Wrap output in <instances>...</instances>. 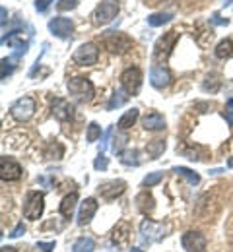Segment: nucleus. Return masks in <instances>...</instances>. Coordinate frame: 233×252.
I'll return each mask as SVG.
<instances>
[{"mask_svg": "<svg viewBox=\"0 0 233 252\" xmlns=\"http://www.w3.org/2000/svg\"><path fill=\"white\" fill-rule=\"evenodd\" d=\"M138 121V109H131V111H127L123 117H121V121H119V128L121 130H129L131 126H134V123Z\"/></svg>", "mask_w": 233, "mask_h": 252, "instance_id": "obj_28", "label": "nucleus"}, {"mask_svg": "<svg viewBox=\"0 0 233 252\" xmlns=\"http://www.w3.org/2000/svg\"><path fill=\"white\" fill-rule=\"evenodd\" d=\"M78 6V0H59L57 2V8L61 12H68V10H74Z\"/></svg>", "mask_w": 233, "mask_h": 252, "instance_id": "obj_36", "label": "nucleus"}, {"mask_svg": "<svg viewBox=\"0 0 233 252\" xmlns=\"http://www.w3.org/2000/svg\"><path fill=\"white\" fill-rule=\"evenodd\" d=\"M100 204L96 198H86L80 206V212H78V225H88L90 221L94 220L96 212H98Z\"/></svg>", "mask_w": 233, "mask_h": 252, "instance_id": "obj_15", "label": "nucleus"}, {"mask_svg": "<svg viewBox=\"0 0 233 252\" xmlns=\"http://www.w3.org/2000/svg\"><path fill=\"white\" fill-rule=\"evenodd\" d=\"M131 235H133L131 223H129V221H119L117 227L113 229L111 239H113V243H115L117 247H127V245L131 243Z\"/></svg>", "mask_w": 233, "mask_h": 252, "instance_id": "obj_17", "label": "nucleus"}, {"mask_svg": "<svg viewBox=\"0 0 233 252\" xmlns=\"http://www.w3.org/2000/svg\"><path fill=\"white\" fill-rule=\"evenodd\" d=\"M121 6H119V0H101L98 4V8L94 10V24L96 26H107L111 24L117 14H119Z\"/></svg>", "mask_w": 233, "mask_h": 252, "instance_id": "obj_5", "label": "nucleus"}, {"mask_svg": "<svg viewBox=\"0 0 233 252\" xmlns=\"http://www.w3.org/2000/svg\"><path fill=\"white\" fill-rule=\"evenodd\" d=\"M24 233H26V227H24V223H18V225H16V229H14L12 233H10V237L18 239V237H22Z\"/></svg>", "mask_w": 233, "mask_h": 252, "instance_id": "obj_40", "label": "nucleus"}, {"mask_svg": "<svg viewBox=\"0 0 233 252\" xmlns=\"http://www.w3.org/2000/svg\"><path fill=\"white\" fill-rule=\"evenodd\" d=\"M228 105H230V109H233V97L230 99V101H228Z\"/></svg>", "mask_w": 233, "mask_h": 252, "instance_id": "obj_46", "label": "nucleus"}, {"mask_svg": "<svg viewBox=\"0 0 233 252\" xmlns=\"http://www.w3.org/2000/svg\"><path fill=\"white\" fill-rule=\"evenodd\" d=\"M214 53H216V57L222 59V61H224V59H230V57L233 55V41L232 39H224V41H220Z\"/></svg>", "mask_w": 233, "mask_h": 252, "instance_id": "obj_25", "label": "nucleus"}, {"mask_svg": "<svg viewBox=\"0 0 233 252\" xmlns=\"http://www.w3.org/2000/svg\"><path fill=\"white\" fill-rule=\"evenodd\" d=\"M142 126L148 132H158V130H164L166 128V119L160 113H150V115H146L142 119Z\"/></svg>", "mask_w": 233, "mask_h": 252, "instance_id": "obj_19", "label": "nucleus"}, {"mask_svg": "<svg viewBox=\"0 0 233 252\" xmlns=\"http://www.w3.org/2000/svg\"><path fill=\"white\" fill-rule=\"evenodd\" d=\"M166 142L164 140H152L146 144V154L150 159H158L164 152H166Z\"/></svg>", "mask_w": 233, "mask_h": 252, "instance_id": "obj_22", "label": "nucleus"}, {"mask_svg": "<svg viewBox=\"0 0 233 252\" xmlns=\"http://www.w3.org/2000/svg\"><path fill=\"white\" fill-rule=\"evenodd\" d=\"M65 156V148H63V144H59V142H51L47 148H45V158L47 159H61Z\"/></svg>", "mask_w": 233, "mask_h": 252, "instance_id": "obj_30", "label": "nucleus"}, {"mask_svg": "<svg viewBox=\"0 0 233 252\" xmlns=\"http://www.w3.org/2000/svg\"><path fill=\"white\" fill-rule=\"evenodd\" d=\"M107 165H109V161H107V158H105L103 154H100V158L94 161V167H96L98 171H105V169H107Z\"/></svg>", "mask_w": 233, "mask_h": 252, "instance_id": "obj_37", "label": "nucleus"}, {"mask_svg": "<svg viewBox=\"0 0 233 252\" xmlns=\"http://www.w3.org/2000/svg\"><path fill=\"white\" fill-rule=\"evenodd\" d=\"M51 6V0H35V10L37 12H45Z\"/></svg>", "mask_w": 233, "mask_h": 252, "instance_id": "obj_39", "label": "nucleus"}, {"mask_svg": "<svg viewBox=\"0 0 233 252\" xmlns=\"http://www.w3.org/2000/svg\"><path fill=\"white\" fill-rule=\"evenodd\" d=\"M232 2H233V0H226V2H224V6H230Z\"/></svg>", "mask_w": 233, "mask_h": 252, "instance_id": "obj_48", "label": "nucleus"}, {"mask_svg": "<svg viewBox=\"0 0 233 252\" xmlns=\"http://www.w3.org/2000/svg\"><path fill=\"white\" fill-rule=\"evenodd\" d=\"M43 210H45V196H43V192L30 190V192L26 194L24 218H26V220L37 221L41 216H43Z\"/></svg>", "mask_w": 233, "mask_h": 252, "instance_id": "obj_3", "label": "nucleus"}, {"mask_svg": "<svg viewBox=\"0 0 233 252\" xmlns=\"http://www.w3.org/2000/svg\"><path fill=\"white\" fill-rule=\"evenodd\" d=\"M20 57L18 55H14V57H10V59H2V80H6L12 72H14V66H16V61H18Z\"/></svg>", "mask_w": 233, "mask_h": 252, "instance_id": "obj_32", "label": "nucleus"}, {"mask_svg": "<svg viewBox=\"0 0 233 252\" xmlns=\"http://www.w3.org/2000/svg\"><path fill=\"white\" fill-rule=\"evenodd\" d=\"M167 227L164 223H158V221L152 220H144L140 223V235H142V241L144 243H158L162 239H166Z\"/></svg>", "mask_w": 233, "mask_h": 252, "instance_id": "obj_8", "label": "nucleus"}, {"mask_svg": "<svg viewBox=\"0 0 233 252\" xmlns=\"http://www.w3.org/2000/svg\"><path fill=\"white\" fill-rule=\"evenodd\" d=\"M0 252H18V251H16L14 247H2V249H0Z\"/></svg>", "mask_w": 233, "mask_h": 252, "instance_id": "obj_43", "label": "nucleus"}, {"mask_svg": "<svg viewBox=\"0 0 233 252\" xmlns=\"http://www.w3.org/2000/svg\"><path fill=\"white\" fill-rule=\"evenodd\" d=\"M129 142V136L123 132V134H117L115 138H113V152L115 154H121L123 152V146Z\"/></svg>", "mask_w": 233, "mask_h": 252, "instance_id": "obj_34", "label": "nucleus"}, {"mask_svg": "<svg viewBox=\"0 0 233 252\" xmlns=\"http://www.w3.org/2000/svg\"><path fill=\"white\" fill-rule=\"evenodd\" d=\"M76 204H78V194H76V192L67 194V196L63 198V202H61V208H59L61 216L67 218V220H70L72 214H74V210H76Z\"/></svg>", "mask_w": 233, "mask_h": 252, "instance_id": "obj_20", "label": "nucleus"}, {"mask_svg": "<svg viewBox=\"0 0 233 252\" xmlns=\"http://www.w3.org/2000/svg\"><path fill=\"white\" fill-rule=\"evenodd\" d=\"M18 33L20 32H12L8 37H4L2 41H4V43H8V47L16 49V55H18V57H22V55H26V53H28L30 43H28V41H24V37H20Z\"/></svg>", "mask_w": 233, "mask_h": 252, "instance_id": "obj_18", "label": "nucleus"}, {"mask_svg": "<svg viewBox=\"0 0 233 252\" xmlns=\"http://www.w3.org/2000/svg\"><path fill=\"white\" fill-rule=\"evenodd\" d=\"M96 251V241L90 237H82L72 245V252H94Z\"/></svg>", "mask_w": 233, "mask_h": 252, "instance_id": "obj_26", "label": "nucleus"}, {"mask_svg": "<svg viewBox=\"0 0 233 252\" xmlns=\"http://www.w3.org/2000/svg\"><path fill=\"white\" fill-rule=\"evenodd\" d=\"M210 22H212L214 26H228V24H230V20H224V18H220V14H212Z\"/></svg>", "mask_w": 233, "mask_h": 252, "instance_id": "obj_38", "label": "nucleus"}, {"mask_svg": "<svg viewBox=\"0 0 233 252\" xmlns=\"http://www.w3.org/2000/svg\"><path fill=\"white\" fill-rule=\"evenodd\" d=\"M37 249L43 252H53L55 251V243H37Z\"/></svg>", "mask_w": 233, "mask_h": 252, "instance_id": "obj_41", "label": "nucleus"}, {"mask_svg": "<svg viewBox=\"0 0 233 252\" xmlns=\"http://www.w3.org/2000/svg\"><path fill=\"white\" fill-rule=\"evenodd\" d=\"M35 111H37V103H35L33 97H22V99H18V101L10 107V115H12L16 121H20V123L30 121L35 115Z\"/></svg>", "mask_w": 233, "mask_h": 252, "instance_id": "obj_6", "label": "nucleus"}, {"mask_svg": "<svg viewBox=\"0 0 233 252\" xmlns=\"http://www.w3.org/2000/svg\"><path fill=\"white\" fill-rule=\"evenodd\" d=\"M220 86H222L220 76L218 74H208L206 80H204V84H202V90L204 92H210V94H216L220 90Z\"/></svg>", "mask_w": 233, "mask_h": 252, "instance_id": "obj_27", "label": "nucleus"}, {"mask_svg": "<svg viewBox=\"0 0 233 252\" xmlns=\"http://www.w3.org/2000/svg\"><path fill=\"white\" fill-rule=\"evenodd\" d=\"M150 84L156 90H166L167 86L171 84V72L169 68L164 64H154L150 68Z\"/></svg>", "mask_w": 233, "mask_h": 252, "instance_id": "obj_12", "label": "nucleus"}, {"mask_svg": "<svg viewBox=\"0 0 233 252\" xmlns=\"http://www.w3.org/2000/svg\"><path fill=\"white\" fill-rule=\"evenodd\" d=\"M171 20H173V14H169V12H160V14L148 16V24L152 28H160V26H164V24L171 22Z\"/></svg>", "mask_w": 233, "mask_h": 252, "instance_id": "obj_29", "label": "nucleus"}, {"mask_svg": "<svg viewBox=\"0 0 233 252\" xmlns=\"http://www.w3.org/2000/svg\"><path fill=\"white\" fill-rule=\"evenodd\" d=\"M181 245L187 252H204L206 251V237L200 231H187L181 237Z\"/></svg>", "mask_w": 233, "mask_h": 252, "instance_id": "obj_11", "label": "nucleus"}, {"mask_svg": "<svg viewBox=\"0 0 233 252\" xmlns=\"http://www.w3.org/2000/svg\"><path fill=\"white\" fill-rule=\"evenodd\" d=\"M103 45L109 53H117V55H125L129 53L134 47V41L125 35V33H117V32H109L103 39Z\"/></svg>", "mask_w": 233, "mask_h": 252, "instance_id": "obj_4", "label": "nucleus"}, {"mask_svg": "<svg viewBox=\"0 0 233 252\" xmlns=\"http://www.w3.org/2000/svg\"><path fill=\"white\" fill-rule=\"evenodd\" d=\"M101 138V126L98 123H92V125L88 126V134H86V140L90 142V144H94V142H98Z\"/></svg>", "mask_w": 233, "mask_h": 252, "instance_id": "obj_33", "label": "nucleus"}, {"mask_svg": "<svg viewBox=\"0 0 233 252\" xmlns=\"http://www.w3.org/2000/svg\"><path fill=\"white\" fill-rule=\"evenodd\" d=\"M49 32L53 33L55 37L68 39L72 35V32H74V22L68 20V18H53L49 22Z\"/></svg>", "mask_w": 233, "mask_h": 252, "instance_id": "obj_14", "label": "nucleus"}, {"mask_svg": "<svg viewBox=\"0 0 233 252\" xmlns=\"http://www.w3.org/2000/svg\"><path fill=\"white\" fill-rule=\"evenodd\" d=\"M6 24V8H2V26Z\"/></svg>", "mask_w": 233, "mask_h": 252, "instance_id": "obj_44", "label": "nucleus"}, {"mask_svg": "<svg viewBox=\"0 0 233 252\" xmlns=\"http://www.w3.org/2000/svg\"><path fill=\"white\" fill-rule=\"evenodd\" d=\"M142 80H144L142 70L136 68V66L127 68V70L121 74V86H123V90L129 95L140 94V90H142Z\"/></svg>", "mask_w": 233, "mask_h": 252, "instance_id": "obj_7", "label": "nucleus"}, {"mask_svg": "<svg viewBox=\"0 0 233 252\" xmlns=\"http://www.w3.org/2000/svg\"><path fill=\"white\" fill-rule=\"evenodd\" d=\"M119 159L123 165H129V167H138L140 165V152L138 150H123L119 154Z\"/></svg>", "mask_w": 233, "mask_h": 252, "instance_id": "obj_23", "label": "nucleus"}, {"mask_svg": "<svg viewBox=\"0 0 233 252\" xmlns=\"http://www.w3.org/2000/svg\"><path fill=\"white\" fill-rule=\"evenodd\" d=\"M100 59V49L94 43H84L76 49V53L72 55V61L78 66H94Z\"/></svg>", "mask_w": 233, "mask_h": 252, "instance_id": "obj_9", "label": "nucleus"}, {"mask_svg": "<svg viewBox=\"0 0 233 252\" xmlns=\"http://www.w3.org/2000/svg\"><path fill=\"white\" fill-rule=\"evenodd\" d=\"M228 167H232V169H233V158L230 159V161H228Z\"/></svg>", "mask_w": 233, "mask_h": 252, "instance_id": "obj_47", "label": "nucleus"}, {"mask_svg": "<svg viewBox=\"0 0 233 252\" xmlns=\"http://www.w3.org/2000/svg\"><path fill=\"white\" fill-rule=\"evenodd\" d=\"M22 165L12 158H0V179L6 183L10 181H18L22 177Z\"/></svg>", "mask_w": 233, "mask_h": 252, "instance_id": "obj_10", "label": "nucleus"}, {"mask_svg": "<svg viewBox=\"0 0 233 252\" xmlns=\"http://www.w3.org/2000/svg\"><path fill=\"white\" fill-rule=\"evenodd\" d=\"M162 179H164V175H162V173H150V175H148V177L142 181V185L150 189V187H156V185H160V183H162Z\"/></svg>", "mask_w": 233, "mask_h": 252, "instance_id": "obj_35", "label": "nucleus"}, {"mask_svg": "<svg viewBox=\"0 0 233 252\" xmlns=\"http://www.w3.org/2000/svg\"><path fill=\"white\" fill-rule=\"evenodd\" d=\"M131 252H144V251H140V249H136V247H133V249H131Z\"/></svg>", "mask_w": 233, "mask_h": 252, "instance_id": "obj_45", "label": "nucleus"}, {"mask_svg": "<svg viewBox=\"0 0 233 252\" xmlns=\"http://www.w3.org/2000/svg\"><path fill=\"white\" fill-rule=\"evenodd\" d=\"M68 94L72 95L76 101L80 103H86V101H92L94 99V94H96V88L94 84L84 78V76H76V78H70L67 84Z\"/></svg>", "mask_w": 233, "mask_h": 252, "instance_id": "obj_1", "label": "nucleus"}, {"mask_svg": "<svg viewBox=\"0 0 233 252\" xmlns=\"http://www.w3.org/2000/svg\"><path fill=\"white\" fill-rule=\"evenodd\" d=\"M224 119H226V121H228V125L233 128V111H226V113H224Z\"/></svg>", "mask_w": 233, "mask_h": 252, "instance_id": "obj_42", "label": "nucleus"}, {"mask_svg": "<svg viewBox=\"0 0 233 252\" xmlns=\"http://www.w3.org/2000/svg\"><path fill=\"white\" fill-rule=\"evenodd\" d=\"M179 41V32H175V30H171V32L164 33L160 39H158V43H156V47H154V61L156 63H166L167 59L171 57V53H173V49H175V43Z\"/></svg>", "mask_w": 233, "mask_h": 252, "instance_id": "obj_2", "label": "nucleus"}, {"mask_svg": "<svg viewBox=\"0 0 233 252\" xmlns=\"http://www.w3.org/2000/svg\"><path fill=\"white\" fill-rule=\"evenodd\" d=\"M129 97H131V95L127 94L125 90H119V92H115V94H113V97L109 99V103H107V109H109V111H115V109L123 107V105L129 101Z\"/></svg>", "mask_w": 233, "mask_h": 252, "instance_id": "obj_24", "label": "nucleus"}, {"mask_svg": "<svg viewBox=\"0 0 233 252\" xmlns=\"http://www.w3.org/2000/svg\"><path fill=\"white\" fill-rule=\"evenodd\" d=\"M51 113H53V117L57 119V121H61V123H65V121H70L72 119V115H74V105L67 101V99H63V97H55L53 101H51Z\"/></svg>", "mask_w": 233, "mask_h": 252, "instance_id": "obj_13", "label": "nucleus"}, {"mask_svg": "<svg viewBox=\"0 0 233 252\" xmlns=\"http://www.w3.org/2000/svg\"><path fill=\"white\" fill-rule=\"evenodd\" d=\"M98 190H100V194L105 198V200H115L117 196L125 194L127 183H125V181H107V183L100 185V189Z\"/></svg>", "mask_w": 233, "mask_h": 252, "instance_id": "obj_16", "label": "nucleus"}, {"mask_svg": "<svg viewBox=\"0 0 233 252\" xmlns=\"http://www.w3.org/2000/svg\"><path fill=\"white\" fill-rule=\"evenodd\" d=\"M136 208L142 212V214H152L154 208H156V200L152 198L150 192H140L136 196Z\"/></svg>", "mask_w": 233, "mask_h": 252, "instance_id": "obj_21", "label": "nucleus"}, {"mask_svg": "<svg viewBox=\"0 0 233 252\" xmlns=\"http://www.w3.org/2000/svg\"><path fill=\"white\" fill-rule=\"evenodd\" d=\"M173 173H177V175H181V177H185L193 187H197L200 183V177L195 173V171H191V169H187V167H173Z\"/></svg>", "mask_w": 233, "mask_h": 252, "instance_id": "obj_31", "label": "nucleus"}]
</instances>
